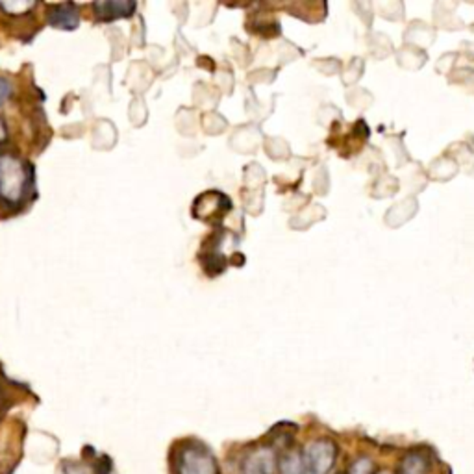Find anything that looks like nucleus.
<instances>
[{
	"mask_svg": "<svg viewBox=\"0 0 474 474\" xmlns=\"http://www.w3.org/2000/svg\"><path fill=\"white\" fill-rule=\"evenodd\" d=\"M175 474H221L219 461L204 443L184 441L175 452Z\"/></svg>",
	"mask_w": 474,
	"mask_h": 474,
	"instance_id": "1",
	"label": "nucleus"
},
{
	"mask_svg": "<svg viewBox=\"0 0 474 474\" xmlns=\"http://www.w3.org/2000/svg\"><path fill=\"white\" fill-rule=\"evenodd\" d=\"M339 449L330 438H315L300 452V474H332Z\"/></svg>",
	"mask_w": 474,
	"mask_h": 474,
	"instance_id": "2",
	"label": "nucleus"
},
{
	"mask_svg": "<svg viewBox=\"0 0 474 474\" xmlns=\"http://www.w3.org/2000/svg\"><path fill=\"white\" fill-rule=\"evenodd\" d=\"M30 187V169L15 156L0 157V197L10 204H17L26 197Z\"/></svg>",
	"mask_w": 474,
	"mask_h": 474,
	"instance_id": "3",
	"label": "nucleus"
},
{
	"mask_svg": "<svg viewBox=\"0 0 474 474\" xmlns=\"http://www.w3.org/2000/svg\"><path fill=\"white\" fill-rule=\"evenodd\" d=\"M278 454L267 445H259L243 456L239 474H277Z\"/></svg>",
	"mask_w": 474,
	"mask_h": 474,
	"instance_id": "4",
	"label": "nucleus"
},
{
	"mask_svg": "<svg viewBox=\"0 0 474 474\" xmlns=\"http://www.w3.org/2000/svg\"><path fill=\"white\" fill-rule=\"evenodd\" d=\"M48 23L56 28L73 30L78 25V10L73 5L52 6L48 10Z\"/></svg>",
	"mask_w": 474,
	"mask_h": 474,
	"instance_id": "5",
	"label": "nucleus"
},
{
	"mask_svg": "<svg viewBox=\"0 0 474 474\" xmlns=\"http://www.w3.org/2000/svg\"><path fill=\"white\" fill-rule=\"evenodd\" d=\"M430 458L423 450H411L400 461V474H430Z\"/></svg>",
	"mask_w": 474,
	"mask_h": 474,
	"instance_id": "6",
	"label": "nucleus"
},
{
	"mask_svg": "<svg viewBox=\"0 0 474 474\" xmlns=\"http://www.w3.org/2000/svg\"><path fill=\"white\" fill-rule=\"evenodd\" d=\"M136 10L132 3H96L95 12L100 19H116V17H128Z\"/></svg>",
	"mask_w": 474,
	"mask_h": 474,
	"instance_id": "7",
	"label": "nucleus"
},
{
	"mask_svg": "<svg viewBox=\"0 0 474 474\" xmlns=\"http://www.w3.org/2000/svg\"><path fill=\"white\" fill-rule=\"evenodd\" d=\"M277 474H300V452L287 449L277 461Z\"/></svg>",
	"mask_w": 474,
	"mask_h": 474,
	"instance_id": "8",
	"label": "nucleus"
},
{
	"mask_svg": "<svg viewBox=\"0 0 474 474\" xmlns=\"http://www.w3.org/2000/svg\"><path fill=\"white\" fill-rule=\"evenodd\" d=\"M348 474H377V467L371 458H358L350 469Z\"/></svg>",
	"mask_w": 474,
	"mask_h": 474,
	"instance_id": "9",
	"label": "nucleus"
},
{
	"mask_svg": "<svg viewBox=\"0 0 474 474\" xmlns=\"http://www.w3.org/2000/svg\"><path fill=\"white\" fill-rule=\"evenodd\" d=\"M112 461H110V458H106V456H100L96 461H95V467H93V470L96 472V474H110L112 472Z\"/></svg>",
	"mask_w": 474,
	"mask_h": 474,
	"instance_id": "10",
	"label": "nucleus"
},
{
	"mask_svg": "<svg viewBox=\"0 0 474 474\" xmlns=\"http://www.w3.org/2000/svg\"><path fill=\"white\" fill-rule=\"evenodd\" d=\"M34 5L30 3H15V5H8V3H3L0 5V8H5V10H8L10 14H15V15H19V14H23V12H26V10H30Z\"/></svg>",
	"mask_w": 474,
	"mask_h": 474,
	"instance_id": "11",
	"label": "nucleus"
},
{
	"mask_svg": "<svg viewBox=\"0 0 474 474\" xmlns=\"http://www.w3.org/2000/svg\"><path fill=\"white\" fill-rule=\"evenodd\" d=\"M10 91H12L10 84H8L5 78H0V104H3V102L8 98Z\"/></svg>",
	"mask_w": 474,
	"mask_h": 474,
	"instance_id": "12",
	"label": "nucleus"
},
{
	"mask_svg": "<svg viewBox=\"0 0 474 474\" xmlns=\"http://www.w3.org/2000/svg\"><path fill=\"white\" fill-rule=\"evenodd\" d=\"M64 472L66 474H87L80 465H73V463H66V467H64Z\"/></svg>",
	"mask_w": 474,
	"mask_h": 474,
	"instance_id": "13",
	"label": "nucleus"
},
{
	"mask_svg": "<svg viewBox=\"0 0 474 474\" xmlns=\"http://www.w3.org/2000/svg\"><path fill=\"white\" fill-rule=\"evenodd\" d=\"M5 137H6V126L3 121H0V141H3Z\"/></svg>",
	"mask_w": 474,
	"mask_h": 474,
	"instance_id": "14",
	"label": "nucleus"
},
{
	"mask_svg": "<svg viewBox=\"0 0 474 474\" xmlns=\"http://www.w3.org/2000/svg\"><path fill=\"white\" fill-rule=\"evenodd\" d=\"M377 474H393V472L388 470V469H384V470H377Z\"/></svg>",
	"mask_w": 474,
	"mask_h": 474,
	"instance_id": "15",
	"label": "nucleus"
}]
</instances>
